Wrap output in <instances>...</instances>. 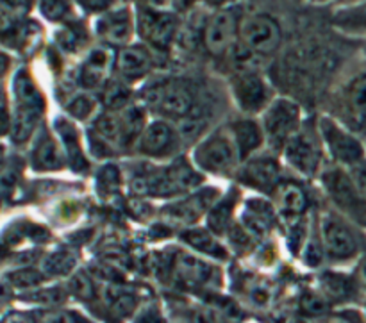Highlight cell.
I'll return each mask as SVG.
<instances>
[{
  "label": "cell",
  "mask_w": 366,
  "mask_h": 323,
  "mask_svg": "<svg viewBox=\"0 0 366 323\" xmlns=\"http://www.w3.org/2000/svg\"><path fill=\"white\" fill-rule=\"evenodd\" d=\"M175 145V132L165 122H154L143 131L140 140V150L147 156H165Z\"/></svg>",
  "instance_id": "4fadbf2b"
},
{
  "label": "cell",
  "mask_w": 366,
  "mask_h": 323,
  "mask_svg": "<svg viewBox=\"0 0 366 323\" xmlns=\"http://www.w3.org/2000/svg\"><path fill=\"white\" fill-rule=\"evenodd\" d=\"M238 159L239 154L230 132H213L195 150L196 165L211 174H230Z\"/></svg>",
  "instance_id": "6da1fadb"
},
{
  "label": "cell",
  "mask_w": 366,
  "mask_h": 323,
  "mask_svg": "<svg viewBox=\"0 0 366 323\" xmlns=\"http://www.w3.org/2000/svg\"><path fill=\"white\" fill-rule=\"evenodd\" d=\"M300 125V109L295 102L279 98L266 107L263 118V131L273 145H286Z\"/></svg>",
  "instance_id": "3957f363"
},
{
  "label": "cell",
  "mask_w": 366,
  "mask_h": 323,
  "mask_svg": "<svg viewBox=\"0 0 366 323\" xmlns=\"http://www.w3.org/2000/svg\"><path fill=\"white\" fill-rule=\"evenodd\" d=\"M350 177H352L359 193L366 199V161H361L359 165L352 166V175Z\"/></svg>",
  "instance_id": "d6a6232c"
},
{
  "label": "cell",
  "mask_w": 366,
  "mask_h": 323,
  "mask_svg": "<svg viewBox=\"0 0 366 323\" xmlns=\"http://www.w3.org/2000/svg\"><path fill=\"white\" fill-rule=\"evenodd\" d=\"M230 213H232V200H223L217 204L209 214V227L218 234L226 232L229 229Z\"/></svg>",
  "instance_id": "4316f807"
},
{
  "label": "cell",
  "mask_w": 366,
  "mask_h": 323,
  "mask_svg": "<svg viewBox=\"0 0 366 323\" xmlns=\"http://www.w3.org/2000/svg\"><path fill=\"white\" fill-rule=\"evenodd\" d=\"M238 26H236V17L230 11H220L213 15L208 21L204 30V43L208 50L214 55L226 54L232 43H235Z\"/></svg>",
  "instance_id": "ba28073f"
},
{
  "label": "cell",
  "mask_w": 366,
  "mask_h": 323,
  "mask_svg": "<svg viewBox=\"0 0 366 323\" xmlns=\"http://www.w3.org/2000/svg\"><path fill=\"white\" fill-rule=\"evenodd\" d=\"M302 306H304V309L309 311V313H322V311L327 309V302H325L324 298L320 297V295H315V293L306 295L302 300Z\"/></svg>",
  "instance_id": "e575fe53"
},
{
  "label": "cell",
  "mask_w": 366,
  "mask_h": 323,
  "mask_svg": "<svg viewBox=\"0 0 366 323\" xmlns=\"http://www.w3.org/2000/svg\"><path fill=\"white\" fill-rule=\"evenodd\" d=\"M324 323H350V322H349V320H345V318H340V316H332V318L325 320Z\"/></svg>",
  "instance_id": "60d3db41"
},
{
  "label": "cell",
  "mask_w": 366,
  "mask_h": 323,
  "mask_svg": "<svg viewBox=\"0 0 366 323\" xmlns=\"http://www.w3.org/2000/svg\"><path fill=\"white\" fill-rule=\"evenodd\" d=\"M33 163L38 170H55L61 166V154L57 145L48 134H43L33 152Z\"/></svg>",
  "instance_id": "7402d4cb"
},
{
  "label": "cell",
  "mask_w": 366,
  "mask_h": 323,
  "mask_svg": "<svg viewBox=\"0 0 366 323\" xmlns=\"http://www.w3.org/2000/svg\"><path fill=\"white\" fill-rule=\"evenodd\" d=\"M190 323H221V320L213 311L193 309L190 311Z\"/></svg>",
  "instance_id": "836d02e7"
},
{
  "label": "cell",
  "mask_w": 366,
  "mask_h": 323,
  "mask_svg": "<svg viewBox=\"0 0 366 323\" xmlns=\"http://www.w3.org/2000/svg\"><path fill=\"white\" fill-rule=\"evenodd\" d=\"M232 91L239 107L247 113L263 109L270 100V90L266 82L256 73H241L232 81Z\"/></svg>",
  "instance_id": "9c48e42d"
},
{
  "label": "cell",
  "mask_w": 366,
  "mask_h": 323,
  "mask_svg": "<svg viewBox=\"0 0 366 323\" xmlns=\"http://www.w3.org/2000/svg\"><path fill=\"white\" fill-rule=\"evenodd\" d=\"M177 270L183 279L195 284H205L213 277V268L195 255H181L177 261Z\"/></svg>",
  "instance_id": "44dd1931"
},
{
  "label": "cell",
  "mask_w": 366,
  "mask_h": 323,
  "mask_svg": "<svg viewBox=\"0 0 366 323\" xmlns=\"http://www.w3.org/2000/svg\"><path fill=\"white\" fill-rule=\"evenodd\" d=\"M320 132L324 136L325 145L331 150L332 158L343 165L356 166L363 161L365 152L363 147L352 134L345 132L340 125H336L332 120L324 118L320 122Z\"/></svg>",
  "instance_id": "5b68a950"
},
{
  "label": "cell",
  "mask_w": 366,
  "mask_h": 323,
  "mask_svg": "<svg viewBox=\"0 0 366 323\" xmlns=\"http://www.w3.org/2000/svg\"><path fill=\"white\" fill-rule=\"evenodd\" d=\"M277 205L286 216H298L304 213L307 205L306 193L295 184H286L277 195Z\"/></svg>",
  "instance_id": "cb8c5ba5"
},
{
  "label": "cell",
  "mask_w": 366,
  "mask_h": 323,
  "mask_svg": "<svg viewBox=\"0 0 366 323\" xmlns=\"http://www.w3.org/2000/svg\"><path fill=\"white\" fill-rule=\"evenodd\" d=\"M349 20L350 21L358 20L359 26H366V6H363V8L356 9V11H354V17L349 18Z\"/></svg>",
  "instance_id": "f35d334b"
},
{
  "label": "cell",
  "mask_w": 366,
  "mask_h": 323,
  "mask_svg": "<svg viewBox=\"0 0 366 323\" xmlns=\"http://www.w3.org/2000/svg\"><path fill=\"white\" fill-rule=\"evenodd\" d=\"M42 115V107H29V106H20L15 113L13 118V140L21 143L33 134L38 118Z\"/></svg>",
  "instance_id": "603a6c76"
},
{
  "label": "cell",
  "mask_w": 366,
  "mask_h": 323,
  "mask_svg": "<svg viewBox=\"0 0 366 323\" xmlns=\"http://www.w3.org/2000/svg\"><path fill=\"white\" fill-rule=\"evenodd\" d=\"M358 277H359V281H361V284L366 286V259H363V263L359 264Z\"/></svg>",
  "instance_id": "ab89813d"
},
{
  "label": "cell",
  "mask_w": 366,
  "mask_h": 323,
  "mask_svg": "<svg viewBox=\"0 0 366 323\" xmlns=\"http://www.w3.org/2000/svg\"><path fill=\"white\" fill-rule=\"evenodd\" d=\"M241 223L250 236H264L273 223L272 205L263 200H250L243 213Z\"/></svg>",
  "instance_id": "e0dca14e"
},
{
  "label": "cell",
  "mask_w": 366,
  "mask_h": 323,
  "mask_svg": "<svg viewBox=\"0 0 366 323\" xmlns=\"http://www.w3.org/2000/svg\"><path fill=\"white\" fill-rule=\"evenodd\" d=\"M39 9H42V15H45L48 20H61L68 13L66 2H42Z\"/></svg>",
  "instance_id": "4dcf8cb0"
},
{
  "label": "cell",
  "mask_w": 366,
  "mask_h": 323,
  "mask_svg": "<svg viewBox=\"0 0 366 323\" xmlns=\"http://www.w3.org/2000/svg\"><path fill=\"white\" fill-rule=\"evenodd\" d=\"M91 107H93V104H91L90 98L81 97L77 98V100H73V106L70 107V111H72L75 116H79V118H84V116L90 115Z\"/></svg>",
  "instance_id": "8d00e7d4"
},
{
  "label": "cell",
  "mask_w": 366,
  "mask_h": 323,
  "mask_svg": "<svg viewBox=\"0 0 366 323\" xmlns=\"http://www.w3.org/2000/svg\"><path fill=\"white\" fill-rule=\"evenodd\" d=\"M152 106L165 116L186 118L193 111V97L190 90L181 84H168L159 88L154 95Z\"/></svg>",
  "instance_id": "8fae6325"
},
{
  "label": "cell",
  "mask_w": 366,
  "mask_h": 323,
  "mask_svg": "<svg viewBox=\"0 0 366 323\" xmlns=\"http://www.w3.org/2000/svg\"><path fill=\"white\" fill-rule=\"evenodd\" d=\"M152 66L149 52L143 47H127L118 55V70L127 81H138L147 75Z\"/></svg>",
  "instance_id": "2e32d148"
},
{
  "label": "cell",
  "mask_w": 366,
  "mask_h": 323,
  "mask_svg": "<svg viewBox=\"0 0 366 323\" xmlns=\"http://www.w3.org/2000/svg\"><path fill=\"white\" fill-rule=\"evenodd\" d=\"M15 90H17L18 98H20L21 106L29 107H42V97H39L38 90H36L35 82L30 81V77L20 72L15 81Z\"/></svg>",
  "instance_id": "484cf974"
},
{
  "label": "cell",
  "mask_w": 366,
  "mask_h": 323,
  "mask_svg": "<svg viewBox=\"0 0 366 323\" xmlns=\"http://www.w3.org/2000/svg\"><path fill=\"white\" fill-rule=\"evenodd\" d=\"M230 136L235 140L236 149H238L239 159H245L256 152L263 145L264 131L259 127V124L252 122V120H239L235 122L229 129Z\"/></svg>",
  "instance_id": "5bb4252c"
},
{
  "label": "cell",
  "mask_w": 366,
  "mask_h": 323,
  "mask_svg": "<svg viewBox=\"0 0 366 323\" xmlns=\"http://www.w3.org/2000/svg\"><path fill=\"white\" fill-rule=\"evenodd\" d=\"M9 281L13 286H20V288H33L42 282V275L35 270H20L9 277Z\"/></svg>",
  "instance_id": "f546056e"
},
{
  "label": "cell",
  "mask_w": 366,
  "mask_h": 323,
  "mask_svg": "<svg viewBox=\"0 0 366 323\" xmlns=\"http://www.w3.org/2000/svg\"><path fill=\"white\" fill-rule=\"evenodd\" d=\"M98 35L111 43H125L132 35V21L127 9L106 15L98 21Z\"/></svg>",
  "instance_id": "ac0fdd59"
},
{
  "label": "cell",
  "mask_w": 366,
  "mask_h": 323,
  "mask_svg": "<svg viewBox=\"0 0 366 323\" xmlns=\"http://www.w3.org/2000/svg\"><path fill=\"white\" fill-rule=\"evenodd\" d=\"M277 179H279V166L270 158L250 159L245 165L241 174L243 183L252 187H257V190H263V192L273 190Z\"/></svg>",
  "instance_id": "7c38bea8"
},
{
  "label": "cell",
  "mask_w": 366,
  "mask_h": 323,
  "mask_svg": "<svg viewBox=\"0 0 366 323\" xmlns=\"http://www.w3.org/2000/svg\"><path fill=\"white\" fill-rule=\"evenodd\" d=\"M239 38L250 54L266 55L277 50L281 43V29L273 18L266 15H254L239 27Z\"/></svg>",
  "instance_id": "7a4b0ae2"
},
{
  "label": "cell",
  "mask_w": 366,
  "mask_h": 323,
  "mask_svg": "<svg viewBox=\"0 0 366 323\" xmlns=\"http://www.w3.org/2000/svg\"><path fill=\"white\" fill-rule=\"evenodd\" d=\"M38 323H75V320L66 311H48L39 316Z\"/></svg>",
  "instance_id": "1f68e13d"
},
{
  "label": "cell",
  "mask_w": 366,
  "mask_h": 323,
  "mask_svg": "<svg viewBox=\"0 0 366 323\" xmlns=\"http://www.w3.org/2000/svg\"><path fill=\"white\" fill-rule=\"evenodd\" d=\"M322 288L334 298H345L350 293V282L340 273H325L322 277Z\"/></svg>",
  "instance_id": "83f0119b"
},
{
  "label": "cell",
  "mask_w": 366,
  "mask_h": 323,
  "mask_svg": "<svg viewBox=\"0 0 366 323\" xmlns=\"http://www.w3.org/2000/svg\"><path fill=\"white\" fill-rule=\"evenodd\" d=\"M286 161L306 175H313L320 165V147L307 132L297 131L284 145Z\"/></svg>",
  "instance_id": "52a82bcc"
},
{
  "label": "cell",
  "mask_w": 366,
  "mask_h": 323,
  "mask_svg": "<svg viewBox=\"0 0 366 323\" xmlns=\"http://www.w3.org/2000/svg\"><path fill=\"white\" fill-rule=\"evenodd\" d=\"M304 261H306L309 266H316L322 261V248H320L318 241H309L306 245V250H304Z\"/></svg>",
  "instance_id": "d590c367"
},
{
  "label": "cell",
  "mask_w": 366,
  "mask_h": 323,
  "mask_svg": "<svg viewBox=\"0 0 366 323\" xmlns=\"http://www.w3.org/2000/svg\"><path fill=\"white\" fill-rule=\"evenodd\" d=\"M138 29L141 38H145L152 47L166 48L174 39L177 24L172 15L161 13L145 6L138 9Z\"/></svg>",
  "instance_id": "8992f818"
},
{
  "label": "cell",
  "mask_w": 366,
  "mask_h": 323,
  "mask_svg": "<svg viewBox=\"0 0 366 323\" xmlns=\"http://www.w3.org/2000/svg\"><path fill=\"white\" fill-rule=\"evenodd\" d=\"M183 239L187 243V245H190V247H193L195 250L202 252V254L211 255V257L223 259V257L227 255V252L223 250V247H221L220 243L217 241V238H214L213 234L205 229L186 230V232L183 234Z\"/></svg>",
  "instance_id": "ffe728a7"
},
{
  "label": "cell",
  "mask_w": 366,
  "mask_h": 323,
  "mask_svg": "<svg viewBox=\"0 0 366 323\" xmlns=\"http://www.w3.org/2000/svg\"><path fill=\"white\" fill-rule=\"evenodd\" d=\"M111 66V50L107 48H95L90 52L82 70V81L88 88H97L102 84L104 77Z\"/></svg>",
  "instance_id": "d6986e66"
},
{
  "label": "cell",
  "mask_w": 366,
  "mask_h": 323,
  "mask_svg": "<svg viewBox=\"0 0 366 323\" xmlns=\"http://www.w3.org/2000/svg\"><path fill=\"white\" fill-rule=\"evenodd\" d=\"M349 107L359 124L366 122V75L359 77L349 88Z\"/></svg>",
  "instance_id": "d4e9b609"
},
{
  "label": "cell",
  "mask_w": 366,
  "mask_h": 323,
  "mask_svg": "<svg viewBox=\"0 0 366 323\" xmlns=\"http://www.w3.org/2000/svg\"><path fill=\"white\" fill-rule=\"evenodd\" d=\"M324 184L329 195L340 207H343L347 213L354 214L359 220H366V199L359 193L350 175L338 170V168H332L324 174Z\"/></svg>",
  "instance_id": "277c9868"
},
{
  "label": "cell",
  "mask_w": 366,
  "mask_h": 323,
  "mask_svg": "<svg viewBox=\"0 0 366 323\" xmlns=\"http://www.w3.org/2000/svg\"><path fill=\"white\" fill-rule=\"evenodd\" d=\"M213 199V192H204L202 195H193L184 202H177L172 204L165 209V214L170 218L175 223H193L196 221L202 214L205 213V209L211 204Z\"/></svg>",
  "instance_id": "9a60e30c"
},
{
  "label": "cell",
  "mask_w": 366,
  "mask_h": 323,
  "mask_svg": "<svg viewBox=\"0 0 366 323\" xmlns=\"http://www.w3.org/2000/svg\"><path fill=\"white\" fill-rule=\"evenodd\" d=\"M70 289L72 293L77 295L82 300H90L93 297V284H91V279L86 275L84 272H79L75 275H72V281H70Z\"/></svg>",
  "instance_id": "f1b7e54d"
},
{
  "label": "cell",
  "mask_w": 366,
  "mask_h": 323,
  "mask_svg": "<svg viewBox=\"0 0 366 323\" xmlns=\"http://www.w3.org/2000/svg\"><path fill=\"white\" fill-rule=\"evenodd\" d=\"M70 266H73V261L70 257H63V254L55 255V261L48 263L51 272H68Z\"/></svg>",
  "instance_id": "74e56055"
},
{
  "label": "cell",
  "mask_w": 366,
  "mask_h": 323,
  "mask_svg": "<svg viewBox=\"0 0 366 323\" xmlns=\"http://www.w3.org/2000/svg\"><path fill=\"white\" fill-rule=\"evenodd\" d=\"M322 238H324L325 252L334 259H349L358 250V243L354 239L352 232L336 218H324V221H322Z\"/></svg>",
  "instance_id": "30bf717a"
}]
</instances>
